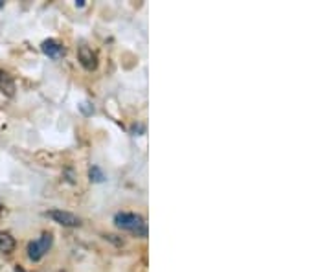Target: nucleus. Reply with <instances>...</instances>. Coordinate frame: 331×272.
Masks as SVG:
<instances>
[{
    "label": "nucleus",
    "mask_w": 331,
    "mask_h": 272,
    "mask_svg": "<svg viewBox=\"0 0 331 272\" xmlns=\"http://www.w3.org/2000/svg\"><path fill=\"white\" fill-rule=\"evenodd\" d=\"M2 8H4V0H0V10H2Z\"/></svg>",
    "instance_id": "9d476101"
},
{
    "label": "nucleus",
    "mask_w": 331,
    "mask_h": 272,
    "mask_svg": "<svg viewBox=\"0 0 331 272\" xmlns=\"http://www.w3.org/2000/svg\"><path fill=\"white\" fill-rule=\"evenodd\" d=\"M50 247H52V236L50 234H42L37 241H31L30 245H28V256H30V259H33V261H39V259L50 250Z\"/></svg>",
    "instance_id": "f03ea898"
},
{
    "label": "nucleus",
    "mask_w": 331,
    "mask_h": 272,
    "mask_svg": "<svg viewBox=\"0 0 331 272\" xmlns=\"http://www.w3.org/2000/svg\"><path fill=\"white\" fill-rule=\"evenodd\" d=\"M76 6H79V8H83V6H85V0H76Z\"/></svg>",
    "instance_id": "1a4fd4ad"
},
{
    "label": "nucleus",
    "mask_w": 331,
    "mask_h": 272,
    "mask_svg": "<svg viewBox=\"0 0 331 272\" xmlns=\"http://www.w3.org/2000/svg\"><path fill=\"white\" fill-rule=\"evenodd\" d=\"M77 57H79V63H81L87 70H94L98 66V57L96 54L88 48V46H81L79 52H77Z\"/></svg>",
    "instance_id": "20e7f679"
},
{
    "label": "nucleus",
    "mask_w": 331,
    "mask_h": 272,
    "mask_svg": "<svg viewBox=\"0 0 331 272\" xmlns=\"http://www.w3.org/2000/svg\"><path fill=\"white\" fill-rule=\"evenodd\" d=\"M15 248V239L6 232H0V252L10 254Z\"/></svg>",
    "instance_id": "0eeeda50"
},
{
    "label": "nucleus",
    "mask_w": 331,
    "mask_h": 272,
    "mask_svg": "<svg viewBox=\"0 0 331 272\" xmlns=\"http://www.w3.org/2000/svg\"><path fill=\"white\" fill-rule=\"evenodd\" d=\"M41 48H42V52H44V54H46V56H48V57H57V56H59V54H61V50H63L61 46L57 44V42H56V40H54V39L44 40V42H42Z\"/></svg>",
    "instance_id": "423d86ee"
},
{
    "label": "nucleus",
    "mask_w": 331,
    "mask_h": 272,
    "mask_svg": "<svg viewBox=\"0 0 331 272\" xmlns=\"http://www.w3.org/2000/svg\"><path fill=\"white\" fill-rule=\"evenodd\" d=\"M0 90L4 92L6 96H13L15 94V83H13L10 74L4 70H0Z\"/></svg>",
    "instance_id": "39448f33"
},
{
    "label": "nucleus",
    "mask_w": 331,
    "mask_h": 272,
    "mask_svg": "<svg viewBox=\"0 0 331 272\" xmlns=\"http://www.w3.org/2000/svg\"><path fill=\"white\" fill-rule=\"evenodd\" d=\"M90 180H94V182H103L105 180V175H103V171L100 169V167H92L90 169Z\"/></svg>",
    "instance_id": "6e6552de"
},
{
    "label": "nucleus",
    "mask_w": 331,
    "mask_h": 272,
    "mask_svg": "<svg viewBox=\"0 0 331 272\" xmlns=\"http://www.w3.org/2000/svg\"><path fill=\"white\" fill-rule=\"evenodd\" d=\"M114 222H116L120 228H123V230H129V232L136 234V236H140V237L148 236V222H146V219H144L142 215L122 212V213H116Z\"/></svg>",
    "instance_id": "f257e3e1"
},
{
    "label": "nucleus",
    "mask_w": 331,
    "mask_h": 272,
    "mask_svg": "<svg viewBox=\"0 0 331 272\" xmlns=\"http://www.w3.org/2000/svg\"><path fill=\"white\" fill-rule=\"evenodd\" d=\"M48 217H52L54 221L63 224V226H79L81 224L79 217L70 212H63V210H52V212H48Z\"/></svg>",
    "instance_id": "7ed1b4c3"
}]
</instances>
